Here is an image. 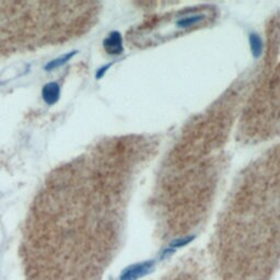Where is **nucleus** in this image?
<instances>
[{
	"label": "nucleus",
	"mask_w": 280,
	"mask_h": 280,
	"mask_svg": "<svg viewBox=\"0 0 280 280\" xmlns=\"http://www.w3.org/2000/svg\"><path fill=\"white\" fill-rule=\"evenodd\" d=\"M88 3L0 2V56L64 45L91 28Z\"/></svg>",
	"instance_id": "2"
},
{
	"label": "nucleus",
	"mask_w": 280,
	"mask_h": 280,
	"mask_svg": "<svg viewBox=\"0 0 280 280\" xmlns=\"http://www.w3.org/2000/svg\"><path fill=\"white\" fill-rule=\"evenodd\" d=\"M111 66H112V64L106 65V66H104V67H102V68L98 69L97 72H96V78H97V79H101V78L104 76V73H105L106 71H108V69L111 67Z\"/></svg>",
	"instance_id": "10"
},
{
	"label": "nucleus",
	"mask_w": 280,
	"mask_h": 280,
	"mask_svg": "<svg viewBox=\"0 0 280 280\" xmlns=\"http://www.w3.org/2000/svg\"><path fill=\"white\" fill-rule=\"evenodd\" d=\"M161 280H203L201 277L199 271L195 270H185L178 269L172 271L167 277H164Z\"/></svg>",
	"instance_id": "5"
},
{
	"label": "nucleus",
	"mask_w": 280,
	"mask_h": 280,
	"mask_svg": "<svg viewBox=\"0 0 280 280\" xmlns=\"http://www.w3.org/2000/svg\"><path fill=\"white\" fill-rule=\"evenodd\" d=\"M103 46L105 52L110 54L117 56L121 55L124 51V47H123V38L121 33L118 32H111L110 34L106 36V38L103 41Z\"/></svg>",
	"instance_id": "3"
},
{
	"label": "nucleus",
	"mask_w": 280,
	"mask_h": 280,
	"mask_svg": "<svg viewBox=\"0 0 280 280\" xmlns=\"http://www.w3.org/2000/svg\"><path fill=\"white\" fill-rule=\"evenodd\" d=\"M96 151L55 168L24 220L20 259L26 280H101L117 228Z\"/></svg>",
	"instance_id": "1"
},
{
	"label": "nucleus",
	"mask_w": 280,
	"mask_h": 280,
	"mask_svg": "<svg viewBox=\"0 0 280 280\" xmlns=\"http://www.w3.org/2000/svg\"><path fill=\"white\" fill-rule=\"evenodd\" d=\"M42 97L46 104L54 105L61 97V86L57 82H48L42 89Z\"/></svg>",
	"instance_id": "4"
},
{
	"label": "nucleus",
	"mask_w": 280,
	"mask_h": 280,
	"mask_svg": "<svg viewBox=\"0 0 280 280\" xmlns=\"http://www.w3.org/2000/svg\"><path fill=\"white\" fill-rule=\"evenodd\" d=\"M204 20H205V14H203V13L189 14V15H185V16H183V18L178 19L176 22V26L179 29H188V28L197 26V24H199Z\"/></svg>",
	"instance_id": "7"
},
{
	"label": "nucleus",
	"mask_w": 280,
	"mask_h": 280,
	"mask_svg": "<svg viewBox=\"0 0 280 280\" xmlns=\"http://www.w3.org/2000/svg\"><path fill=\"white\" fill-rule=\"evenodd\" d=\"M149 268H150V264H148V263L135 265L133 267H130L128 270H126L125 273L122 275L119 280H135L138 277L146 274V271L149 270Z\"/></svg>",
	"instance_id": "6"
},
{
	"label": "nucleus",
	"mask_w": 280,
	"mask_h": 280,
	"mask_svg": "<svg viewBox=\"0 0 280 280\" xmlns=\"http://www.w3.org/2000/svg\"><path fill=\"white\" fill-rule=\"evenodd\" d=\"M76 54H77V52L73 51V52L67 53V54H65V55L58 57V58L51 61L45 66V70L46 71H53V70H55L57 68L62 67V66H64L65 64H67L68 62H70L73 58V56H75Z\"/></svg>",
	"instance_id": "8"
},
{
	"label": "nucleus",
	"mask_w": 280,
	"mask_h": 280,
	"mask_svg": "<svg viewBox=\"0 0 280 280\" xmlns=\"http://www.w3.org/2000/svg\"><path fill=\"white\" fill-rule=\"evenodd\" d=\"M250 47H251V52L255 58H257L262 54H263V49H264V44H263V41L261 36L256 33H251L250 34Z\"/></svg>",
	"instance_id": "9"
}]
</instances>
